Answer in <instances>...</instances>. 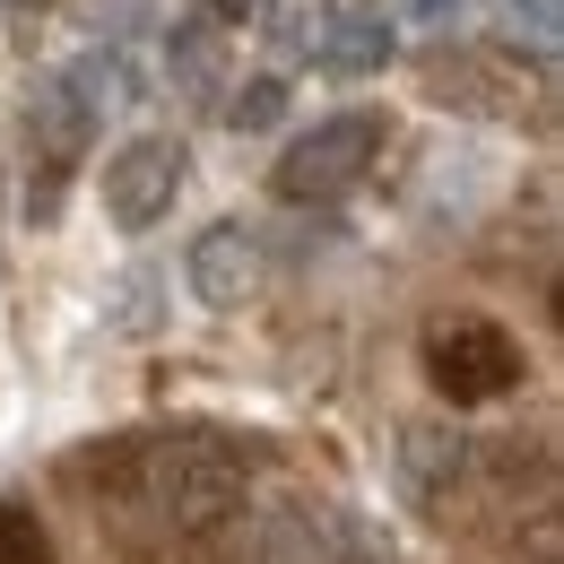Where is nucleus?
<instances>
[{
    "mask_svg": "<svg viewBox=\"0 0 564 564\" xmlns=\"http://www.w3.org/2000/svg\"><path fill=\"white\" fill-rule=\"evenodd\" d=\"M96 478H105V495L140 503L156 530L209 539V530H226L243 512L252 460L209 425H174V434H122L113 452H96Z\"/></svg>",
    "mask_w": 564,
    "mask_h": 564,
    "instance_id": "obj_1",
    "label": "nucleus"
},
{
    "mask_svg": "<svg viewBox=\"0 0 564 564\" xmlns=\"http://www.w3.org/2000/svg\"><path fill=\"white\" fill-rule=\"evenodd\" d=\"M417 356H425V382H434L452 409H487V400H503V391H521V373H530L521 339H512L503 322H487V313L434 322Z\"/></svg>",
    "mask_w": 564,
    "mask_h": 564,
    "instance_id": "obj_2",
    "label": "nucleus"
},
{
    "mask_svg": "<svg viewBox=\"0 0 564 564\" xmlns=\"http://www.w3.org/2000/svg\"><path fill=\"white\" fill-rule=\"evenodd\" d=\"M382 140H391L382 113H330V122H313V131L279 156L270 183H279V200H295V209H304V200H348L356 183L382 165Z\"/></svg>",
    "mask_w": 564,
    "mask_h": 564,
    "instance_id": "obj_3",
    "label": "nucleus"
},
{
    "mask_svg": "<svg viewBox=\"0 0 564 564\" xmlns=\"http://www.w3.org/2000/svg\"><path fill=\"white\" fill-rule=\"evenodd\" d=\"M425 87H434V105L495 113V122H521V113L547 105V70H521V53H503V44H443V53H425Z\"/></svg>",
    "mask_w": 564,
    "mask_h": 564,
    "instance_id": "obj_4",
    "label": "nucleus"
},
{
    "mask_svg": "<svg viewBox=\"0 0 564 564\" xmlns=\"http://www.w3.org/2000/svg\"><path fill=\"white\" fill-rule=\"evenodd\" d=\"M26 148H35V165H44V183L26 192V217H53L62 209V183H70L78 165H87V148H96V113H87V96H78L62 70H44L26 87Z\"/></svg>",
    "mask_w": 564,
    "mask_h": 564,
    "instance_id": "obj_5",
    "label": "nucleus"
},
{
    "mask_svg": "<svg viewBox=\"0 0 564 564\" xmlns=\"http://www.w3.org/2000/svg\"><path fill=\"white\" fill-rule=\"evenodd\" d=\"M183 174H192V148L174 140V131H140V140H122L113 156H105V217H113L122 235H148L156 217H174Z\"/></svg>",
    "mask_w": 564,
    "mask_h": 564,
    "instance_id": "obj_6",
    "label": "nucleus"
},
{
    "mask_svg": "<svg viewBox=\"0 0 564 564\" xmlns=\"http://www.w3.org/2000/svg\"><path fill=\"white\" fill-rule=\"evenodd\" d=\"M469 469H478V443H469L460 425H443V417L400 425V460H391V478H400V495H409L417 512H452V495L469 487Z\"/></svg>",
    "mask_w": 564,
    "mask_h": 564,
    "instance_id": "obj_7",
    "label": "nucleus"
},
{
    "mask_svg": "<svg viewBox=\"0 0 564 564\" xmlns=\"http://www.w3.org/2000/svg\"><path fill=\"white\" fill-rule=\"evenodd\" d=\"M183 279H192V295H200L209 313H243V304L261 295V235H252L243 217L200 226L192 252H183Z\"/></svg>",
    "mask_w": 564,
    "mask_h": 564,
    "instance_id": "obj_8",
    "label": "nucleus"
},
{
    "mask_svg": "<svg viewBox=\"0 0 564 564\" xmlns=\"http://www.w3.org/2000/svg\"><path fill=\"white\" fill-rule=\"evenodd\" d=\"M391 53H400V26H391L382 0H348V9H330L322 44H313V62H322L330 78H373V70H391Z\"/></svg>",
    "mask_w": 564,
    "mask_h": 564,
    "instance_id": "obj_9",
    "label": "nucleus"
},
{
    "mask_svg": "<svg viewBox=\"0 0 564 564\" xmlns=\"http://www.w3.org/2000/svg\"><path fill=\"white\" fill-rule=\"evenodd\" d=\"M243 564H348V539L322 503H270L252 521V556Z\"/></svg>",
    "mask_w": 564,
    "mask_h": 564,
    "instance_id": "obj_10",
    "label": "nucleus"
},
{
    "mask_svg": "<svg viewBox=\"0 0 564 564\" xmlns=\"http://www.w3.org/2000/svg\"><path fill=\"white\" fill-rule=\"evenodd\" d=\"M165 70H174V87H183L192 105H217V96H226V35L200 26V18L165 26Z\"/></svg>",
    "mask_w": 564,
    "mask_h": 564,
    "instance_id": "obj_11",
    "label": "nucleus"
},
{
    "mask_svg": "<svg viewBox=\"0 0 564 564\" xmlns=\"http://www.w3.org/2000/svg\"><path fill=\"white\" fill-rule=\"evenodd\" d=\"M252 18H270L261 35H270L279 62H313V44H322V26H330V0H261Z\"/></svg>",
    "mask_w": 564,
    "mask_h": 564,
    "instance_id": "obj_12",
    "label": "nucleus"
},
{
    "mask_svg": "<svg viewBox=\"0 0 564 564\" xmlns=\"http://www.w3.org/2000/svg\"><path fill=\"white\" fill-rule=\"evenodd\" d=\"M279 113H286V78L279 70H252V78H235V87L217 96V122H226V131H270Z\"/></svg>",
    "mask_w": 564,
    "mask_h": 564,
    "instance_id": "obj_13",
    "label": "nucleus"
},
{
    "mask_svg": "<svg viewBox=\"0 0 564 564\" xmlns=\"http://www.w3.org/2000/svg\"><path fill=\"white\" fill-rule=\"evenodd\" d=\"M0 564H62V556H53L44 512H35V503H18V495H0Z\"/></svg>",
    "mask_w": 564,
    "mask_h": 564,
    "instance_id": "obj_14",
    "label": "nucleus"
},
{
    "mask_svg": "<svg viewBox=\"0 0 564 564\" xmlns=\"http://www.w3.org/2000/svg\"><path fill=\"white\" fill-rule=\"evenodd\" d=\"M503 18L539 44V53H556V35H564V0H503Z\"/></svg>",
    "mask_w": 564,
    "mask_h": 564,
    "instance_id": "obj_15",
    "label": "nucleus"
},
{
    "mask_svg": "<svg viewBox=\"0 0 564 564\" xmlns=\"http://www.w3.org/2000/svg\"><path fill=\"white\" fill-rule=\"evenodd\" d=\"M252 9H261V0H192V18L217 26V35H226V26H252Z\"/></svg>",
    "mask_w": 564,
    "mask_h": 564,
    "instance_id": "obj_16",
    "label": "nucleus"
},
{
    "mask_svg": "<svg viewBox=\"0 0 564 564\" xmlns=\"http://www.w3.org/2000/svg\"><path fill=\"white\" fill-rule=\"evenodd\" d=\"M409 9H417V18H452L460 0H409Z\"/></svg>",
    "mask_w": 564,
    "mask_h": 564,
    "instance_id": "obj_17",
    "label": "nucleus"
},
{
    "mask_svg": "<svg viewBox=\"0 0 564 564\" xmlns=\"http://www.w3.org/2000/svg\"><path fill=\"white\" fill-rule=\"evenodd\" d=\"M9 9H53V0H9Z\"/></svg>",
    "mask_w": 564,
    "mask_h": 564,
    "instance_id": "obj_18",
    "label": "nucleus"
}]
</instances>
